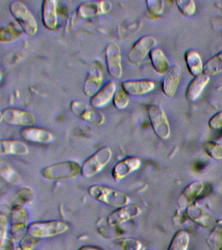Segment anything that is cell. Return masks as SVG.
Wrapping results in <instances>:
<instances>
[{
  "label": "cell",
  "instance_id": "30",
  "mask_svg": "<svg viewBox=\"0 0 222 250\" xmlns=\"http://www.w3.org/2000/svg\"><path fill=\"white\" fill-rule=\"evenodd\" d=\"M208 236V245L212 250H220L222 248V225H217L212 229Z\"/></svg>",
  "mask_w": 222,
  "mask_h": 250
},
{
  "label": "cell",
  "instance_id": "19",
  "mask_svg": "<svg viewBox=\"0 0 222 250\" xmlns=\"http://www.w3.org/2000/svg\"><path fill=\"white\" fill-rule=\"evenodd\" d=\"M122 89L129 96L138 97L153 91L155 84L149 80H126L122 82Z\"/></svg>",
  "mask_w": 222,
  "mask_h": 250
},
{
  "label": "cell",
  "instance_id": "22",
  "mask_svg": "<svg viewBox=\"0 0 222 250\" xmlns=\"http://www.w3.org/2000/svg\"><path fill=\"white\" fill-rule=\"evenodd\" d=\"M58 2L55 0H44L42 5V21L44 26L50 31L57 29L58 24Z\"/></svg>",
  "mask_w": 222,
  "mask_h": 250
},
{
  "label": "cell",
  "instance_id": "6",
  "mask_svg": "<svg viewBox=\"0 0 222 250\" xmlns=\"http://www.w3.org/2000/svg\"><path fill=\"white\" fill-rule=\"evenodd\" d=\"M148 116L156 136L161 140L170 136V124L164 111L159 105H150L147 109Z\"/></svg>",
  "mask_w": 222,
  "mask_h": 250
},
{
  "label": "cell",
  "instance_id": "8",
  "mask_svg": "<svg viewBox=\"0 0 222 250\" xmlns=\"http://www.w3.org/2000/svg\"><path fill=\"white\" fill-rule=\"evenodd\" d=\"M1 120L12 126H32L36 123V117L32 113L23 109L9 107L1 113Z\"/></svg>",
  "mask_w": 222,
  "mask_h": 250
},
{
  "label": "cell",
  "instance_id": "14",
  "mask_svg": "<svg viewBox=\"0 0 222 250\" xmlns=\"http://www.w3.org/2000/svg\"><path fill=\"white\" fill-rule=\"evenodd\" d=\"M140 213L141 209L137 205L128 204L111 213L107 218V223L111 227H116L136 218Z\"/></svg>",
  "mask_w": 222,
  "mask_h": 250
},
{
  "label": "cell",
  "instance_id": "24",
  "mask_svg": "<svg viewBox=\"0 0 222 250\" xmlns=\"http://www.w3.org/2000/svg\"><path fill=\"white\" fill-rule=\"evenodd\" d=\"M28 153V146L21 141L5 140L0 142L1 155L24 156Z\"/></svg>",
  "mask_w": 222,
  "mask_h": 250
},
{
  "label": "cell",
  "instance_id": "17",
  "mask_svg": "<svg viewBox=\"0 0 222 250\" xmlns=\"http://www.w3.org/2000/svg\"><path fill=\"white\" fill-rule=\"evenodd\" d=\"M141 164V160L137 157L131 156L124 158L114 166L112 169V177L115 181H121L130 174L137 171Z\"/></svg>",
  "mask_w": 222,
  "mask_h": 250
},
{
  "label": "cell",
  "instance_id": "23",
  "mask_svg": "<svg viewBox=\"0 0 222 250\" xmlns=\"http://www.w3.org/2000/svg\"><path fill=\"white\" fill-rule=\"evenodd\" d=\"M210 81V76L203 73L191 80L186 88L185 97L190 103H194L200 97L202 91Z\"/></svg>",
  "mask_w": 222,
  "mask_h": 250
},
{
  "label": "cell",
  "instance_id": "11",
  "mask_svg": "<svg viewBox=\"0 0 222 250\" xmlns=\"http://www.w3.org/2000/svg\"><path fill=\"white\" fill-rule=\"evenodd\" d=\"M107 69L115 79H120L122 74L121 53L120 47L115 43H110L105 50Z\"/></svg>",
  "mask_w": 222,
  "mask_h": 250
},
{
  "label": "cell",
  "instance_id": "16",
  "mask_svg": "<svg viewBox=\"0 0 222 250\" xmlns=\"http://www.w3.org/2000/svg\"><path fill=\"white\" fill-rule=\"evenodd\" d=\"M20 134L26 142L48 145L54 142L53 134L50 131L39 127L29 126L22 128Z\"/></svg>",
  "mask_w": 222,
  "mask_h": 250
},
{
  "label": "cell",
  "instance_id": "9",
  "mask_svg": "<svg viewBox=\"0 0 222 250\" xmlns=\"http://www.w3.org/2000/svg\"><path fill=\"white\" fill-rule=\"evenodd\" d=\"M157 41L151 35H145L136 41L128 55V60L132 64H138L142 62L157 45Z\"/></svg>",
  "mask_w": 222,
  "mask_h": 250
},
{
  "label": "cell",
  "instance_id": "35",
  "mask_svg": "<svg viewBox=\"0 0 222 250\" xmlns=\"http://www.w3.org/2000/svg\"><path fill=\"white\" fill-rule=\"evenodd\" d=\"M150 15L154 17H161L164 11L165 3L162 0H148L146 1Z\"/></svg>",
  "mask_w": 222,
  "mask_h": 250
},
{
  "label": "cell",
  "instance_id": "29",
  "mask_svg": "<svg viewBox=\"0 0 222 250\" xmlns=\"http://www.w3.org/2000/svg\"><path fill=\"white\" fill-rule=\"evenodd\" d=\"M190 235L184 230L177 231L173 236L167 250H188Z\"/></svg>",
  "mask_w": 222,
  "mask_h": 250
},
{
  "label": "cell",
  "instance_id": "20",
  "mask_svg": "<svg viewBox=\"0 0 222 250\" xmlns=\"http://www.w3.org/2000/svg\"><path fill=\"white\" fill-rule=\"evenodd\" d=\"M182 75V70L179 65H173L165 74L161 83L163 94L169 98L173 97L178 89Z\"/></svg>",
  "mask_w": 222,
  "mask_h": 250
},
{
  "label": "cell",
  "instance_id": "13",
  "mask_svg": "<svg viewBox=\"0 0 222 250\" xmlns=\"http://www.w3.org/2000/svg\"><path fill=\"white\" fill-rule=\"evenodd\" d=\"M185 211L186 216L201 228L210 229L216 226L213 216L198 203H193Z\"/></svg>",
  "mask_w": 222,
  "mask_h": 250
},
{
  "label": "cell",
  "instance_id": "4",
  "mask_svg": "<svg viewBox=\"0 0 222 250\" xmlns=\"http://www.w3.org/2000/svg\"><path fill=\"white\" fill-rule=\"evenodd\" d=\"M81 173V167L76 162L68 161L52 164L42 169V177L48 181L69 179Z\"/></svg>",
  "mask_w": 222,
  "mask_h": 250
},
{
  "label": "cell",
  "instance_id": "1",
  "mask_svg": "<svg viewBox=\"0 0 222 250\" xmlns=\"http://www.w3.org/2000/svg\"><path fill=\"white\" fill-rule=\"evenodd\" d=\"M88 192L95 200L114 208H121L129 204V197L126 193L112 188L103 185H92L89 188Z\"/></svg>",
  "mask_w": 222,
  "mask_h": 250
},
{
  "label": "cell",
  "instance_id": "39",
  "mask_svg": "<svg viewBox=\"0 0 222 250\" xmlns=\"http://www.w3.org/2000/svg\"><path fill=\"white\" fill-rule=\"evenodd\" d=\"M208 126L213 130L222 128V109L215 113L208 121Z\"/></svg>",
  "mask_w": 222,
  "mask_h": 250
},
{
  "label": "cell",
  "instance_id": "40",
  "mask_svg": "<svg viewBox=\"0 0 222 250\" xmlns=\"http://www.w3.org/2000/svg\"><path fill=\"white\" fill-rule=\"evenodd\" d=\"M32 196V191L29 188H24L21 189L17 194V200L19 201V204H22L28 202Z\"/></svg>",
  "mask_w": 222,
  "mask_h": 250
},
{
  "label": "cell",
  "instance_id": "25",
  "mask_svg": "<svg viewBox=\"0 0 222 250\" xmlns=\"http://www.w3.org/2000/svg\"><path fill=\"white\" fill-rule=\"evenodd\" d=\"M184 60L187 68L191 75L196 77L200 75L203 72L204 64L202 57L197 51L194 50H187L184 54Z\"/></svg>",
  "mask_w": 222,
  "mask_h": 250
},
{
  "label": "cell",
  "instance_id": "32",
  "mask_svg": "<svg viewBox=\"0 0 222 250\" xmlns=\"http://www.w3.org/2000/svg\"><path fill=\"white\" fill-rule=\"evenodd\" d=\"M117 246L120 250H140L142 247L141 242L134 238H121L117 242Z\"/></svg>",
  "mask_w": 222,
  "mask_h": 250
},
{
  "label": "cell",
  "instance_id": "26",
  "mask_svg": "<svg viewBox=\"0 0 222 250\" xmlns=\"http://www.w3.org/2000/svg\"><path fill=\"white\" fill-rule=\"evenodd\" d=\"M152 66L159 74H166L169 70V62L164 53L158 48H155L149 53Z\"/></svg>",
  "mask_w": 222,
  "mask_h": 250
},
{
  "label": "cell",
  "instance_id": "12",
  "mask_svg": "<svg viewBox=\"0 0 222 250\" xmlns=\"http://www.w3.org/2000/svg\"><path fill=\"white\" fill-rule=\"evenodd\" d=\"M103 78L104 73L101 64L98 62H93L91 63L83 85V92L87 97H92L101 89Z\"/></svg>",
  "mask_w": 222,
  "mask_h": 250
},
{
  "label": "cell",
  "instance_id": "31",
  "mask_svg": "<svg viewBox=\"0 0 222 250\" xmlns=\"http://www.w3.org/2000/svg\"><path fill=\"white\" fill-rule=\"evenodd\" d=\"M20 33V30L11 25L3 27L0 31V41L4 43L12 42L18 38Z\"/></svg>",
  "mask_w": 222,
  "mask_h": 250
},
{
  "label": "cell",
  "instance_id": "15",
  "mask_svg": "<svg viewBox=\"0 0 222 250\" xmlns=\"http://www.w3.org/2000/svg\"><path fill=\"white\" fill-rule=\"evenodd\" d=\"M112 9L110 2L85 1L78 7L77 15L82 19H89L106 14Z\"/></svg>",
  "mask_w": 222,
  "mask_h": 250
},
{
  "label": "cell",
  "instance_id": "5",
  "mask_svg": "<svg viewBox=\"0 0 222 250\" xmlns=\"http://www.w3.org/2000/svg\"><path fill=\"white\" fill-rule=\"evenodd\" d=\"M69 228V226L62 221H42L29 225L27 234L40 239L60 235L67 231Z\"/></svg>",
  "mask_w": 222,
  "mask_h": 250
},
{
  "label": "cell",
  "instance_id": "3",
  "mask_svg": "<svg viewBox=\"0 0 222 250\" xmlns=\"http://www.w3.org/2000/svg\"><path fill=\"white\" fill-rule=\"evenodd\" d=\"M112 151L108 146H104L95 152L83 162L81 173L87 179H91L100 173L110 162Z\"/></svg>",
  "mask_w": 222,
  "mask_h": 250
},
{
  "label": "cell",
  "instance_id": "27",
  "mask_svg": "<svg viewBox=\"0 0 222 250\" xmlns=\"http://www.w3.org/2000/svg\"><path fill=\"white\" fill-rule=\"evenodd\" d=\"M0 176L7 183L12 185H19L22 183V177L7 162L0 163Z\"/></svg>",
  "mask_w": 222,
  "mask_h": 250
},
{
  "label": "cell",
  "instance_id": "42",
  "mask_svg": "<svg viewBox=\"0 0 222 250\" xmlns=\"http://www.w3.org/2000/svg\"><path fill=\"white\" fill-rule=\"evenodd\" d=\"M78 250H101L99 249V248L96 247V246H82V247L80 248Z\"/></svg>",
  "mask_w": 222,
  "mask_h": 250
},
{
  "label": "cell",
  "instance_id": "2",
  "mask_svg": "<svg viewBox=\"0 0 222 250\" xmlns=\"http://www.w3.org/2000/svg\"><path fill=\"white\" fill-rule=\"evenodd\" d=\"M9 10L11 15L26 35L33 37L38 33V21L32 12L24 3L17 0L13 1L9 5Z\"/></svg>",
  "mask_w": 222,
  "mask_h": 250
},
{
  "label": "cell",
  "instance_id": "7",
  "mask_svg": "<svg viewBox=\"0 0 222 250\" xmlns=\"http://www.w3.org/2000/svg\"><path fill=\"white\" fill-rule=\"evenodd\" d=\"M28 213L20 205L11 209L10 232L13 240H21L28 231Z\"/></svg>",
  "mask_w": 222,
  "mask_h": 250
},
{
  "label": "cell",
  "instance_id": "43",
  "mask_svg": "<svg viewBox=\"0 0 222 250\" xmlns=\"http://www.w3.org/2000/svg\"><path fill=\"white\" fill-rule=\"evenodd\" d=\"M220 250H222V248H221V249H220Z\"/></svg>",
  "mask_w": 222,
  "mask_h": 250
},
{
  "label": "cell",
  "instance_id": "36",
  "mask_svg": "<svg viewBox=\"0 0 222 250\" xmlns=\"http://www.w3.org/2000/svg\"><path fill=\"white\" fill-rule=\"evenodd\" d=\"M114 106L118 109H125L130 103L129 95L123 89L118 90L113 99Z\"/></svg>",
  "mask_w": 222,
  "mask_h": 250
},
{
  "label": "cell",
  "instance_id": "21",
  "mask_svg": "<svg viewBox=\"0 0 222 250\" xmlns=\"http://www.w3.org/2000/svg\"><path fill=\"white\" fill-rule=\"evenodd\" d=\"M116 92L117 86L115 82L113 81L108 82L91 98V107L97 109L102 108L114 99Z\"/></svg>",
  "mask_w": 222,
  "mask_h": 250
},
{
  "label": "cell",
  "instance_id": "10",
  "mask_svg": "<svg viewBox=\"0 0 222 250\" xmlns=\"http://www.w3.org/2000/svg\"><path fill=\"white\" fill-rule=\"evenodd\" d=\"M71 110L78 118L95 126H100L105 121L104 115L101 111L97 109L89 108L85 104L81 101L72 102Z\"/></svg>",
  "mask_w": 222,
  "mask_h": 250
},
{
  "label": "cell",
  "instance_id": "34",
  "mask_svg": "<svg viewBox=\"0 0 222 250\" xmlns=\"http://www.w3.org/2000/svg\"><path fill=\"white\" fill-rule=\"evenodd\" d=\"M179 11L186 17H190L196 11V3L192 0H179L175 1Z\"/></svg>",
  "mask_w": 222,
  "mask_h": 250
},
{
  "label": "cell",
  "instance_id": "28",
  "mask_svg": "<svg viewBox=\"0 0 222 250\" xmlns=\"http://www.w3.org/2000/svg\"><path fill=\"white\" fill-rule=\"evenodd\" d=\"M222 72V50L214 55L204 64L202 73L208 76L216 75Z\"/></svg>",
  "mask_w": 222,
  "mask_h": 250
},
{
  "label": "cell",
  "instance_id": "38",
  "mask_svg": "<svg viewBox=\"0 0 222 250\" xmlns=\"http://www.w3.org/2000/svg\"><path fill=\"white\" fill-rule=\"evenodd\" d=\"M38 238L26 234L20 240V248L22 250H33L36 247L38 242Z\"/></svg>",
  "mask_w": 222,
  "mask_h": 250
},
{
  "label": "cell",
  "instance_id": "33",
  "mask_svg": "<svg viewBox=\"0 0 222 250\" xmlns=\"http://www.w3.org/2000/svg\"><path fill=\"white\" fill-rule=\"evenodd\" d=\"M203 147L206 153L212 159L222 160V145L214 142H207L204 144Z\"/></svg>",
  "mask_w": 222,
  "mask_h": 250
},
{
  "label": "cell",
  "instance_id": "37",
  "mask_svg": "<svg viewBox=\"0 0 222 250\" xmlns=\"http://www.w3.org/2000/svg\"><path fill=\"white\" fill-rule=\"evenodd\" d=\"M9 230L8 219L5 215H0V247L5 244L7 240V232Z\"/></svg>",
  "mask_w": 222,
  "mask_h": 250
},
{
  "label": "cell",
  "instance_id": "41",
  "mask_svg": "<svg viewBox=\"0 0 222 250\" xmlns=\"http://www.w3.org/2000/svg\"><path fill=\"white\" fill-rule=\"evenodd\" d=\"M13 240L12 238H7L5 244L0 247V250H13Z\"/></svg>",
  "mask_w": 222,
  "mask_h": 250
},
{
  "label": "cell",
  "instance_id": "18",
  "mask_svg": "<svg viewBox=\"0 0 222 250\" xmlns=\"http://www.w3.org/2000/svg\"><path fill=\"white\" fill-rule=\"evenodd\" d=\"M203 188V183L200 180H196L189 184L179 199L178 205L181 210H186L190 205L194 203Z\"/></svg>",
  "mask_w": 222,
  "mask_h": 250
}]
</instances>
